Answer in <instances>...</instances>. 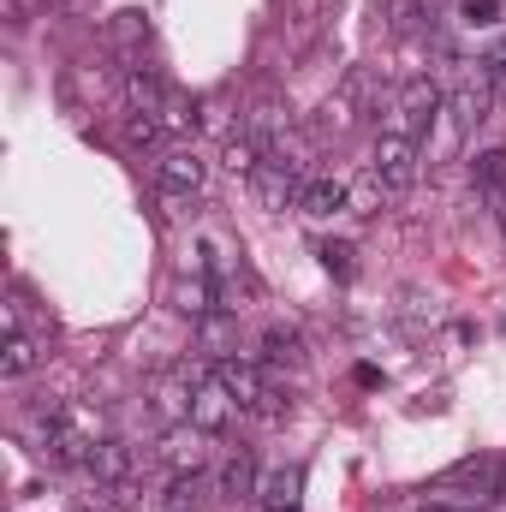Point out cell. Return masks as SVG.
<instances>
[{
    "label": "cell",
    "instance_id": "277c9868",
    "mask_svg": "<svg viewBox=\"0 0 506 512\" xmlns=\"http://www.w3.org/2000/svg\"><path fill=\"white\" fill-rule=\"evenodd\" d=\"M364 102H370V72H346V84L322 102V120H316V137H346V131L358 126V114H364Z\"/></svg>",
    "mask_w": 506,
    "mask_h": 512
},
{
    "label": "cell",
    "instance_id": "30bf717a",
    "mask_svg": "<svg viewBox=\"0 0 506 512\" xmlns=\"http://www.w3.org/2000/svg\"><path fill=\"white\" fill-rule=\"evenodd\" d=\"M256 358H262V364H274V370H304V364H310V352H304V334H298L292 322H268V328H262V346H256Z\"/></svg>",
    "mask_w": 506,
    "mask_h": 512
},
{
    "label": "cell",
    "instance_id": "5bb4252c",
    "mask_svg": "<svg viewBox=\"0 0 506 512\" xmlns=\"http://www.w3.org/2000/svg\"><path fill=\"white\" fill-rule=\"evenodd\" d=\"M298 495H304V471H298V465H280V471H262V477H256V501L268 512H292Z\"/></svg>",
    "mask_w": 506,
    "mask_h": 512
},
{
    "label": "cell",
    "instance_id": "52a82bcc",
    "mask_svg": "<svg viewBox=\"0 0 506 512\" xmlns=\"http://www.w3.org/2000/svg\"><path fill=\"white\" fill-rule=\"evenodd\" d=\"M233 417H239V399H233V393H227V382L209 370V376L197 382V399H191V423H197L203 435H221Z\"/></svg>",
    "mask_w": 506,
    "mask_h": 512
},
{
    "label": "cell",
    "instance_id": "83f0119b",
    "mask_svg": "<svg viewBox=\"0 0 506 512\" xmlns=\"http://www.w3.org/2000/svg\"><path fill=\"white\" fill-rule=\"evenodd\" d=\"M459 12H465V24H495V12H501V0H465Z\"/></svg>",
    "mask_w": 506,
    "mask_h": 512
},
{
    "label": "cell",
    "instance_id": "d6986e66",
    "mask_svg": "<svg viewBox=\"0 0 506 512\" xmlns=\"http://www.w3.org/2000/svg\"><path fill=\"white\" fill-rule=\"evenodd\" d=\"M161 102H167L161 78H155L149 66H131V78H126V108H131V114H161Z\"/></svg>",
    "mask_w": 506,
    "mask_h": 512
},
{
    "label": "cell",
    "instance_id": "4316f807",
    "mask_svg": "<svg viewBox=\"0 0 506 512\" xmlns=\"http://www.w3.org/2000/svg\"><path fill=\"white\" fill-rule=\"evenodd\" d=\"M126 137H131V143H161V120H155V114H131Z\"/></svg>",
    "mask_w": 506,
    "mask_h": 512
},
{
    "label": "cell",
    "instance_id": "4fadbf2b",
    "mask_svg": "<svg viewBox=\"0 0 506 512\" xmlns=\"http://www.w3.org/2000/svg\"><path fill=\"white\" fill-rule=\"evenodd\" d=\"M298 209H304L310 221H334V215L352 209V185H346V179H310L304 197H298Z\"/></svg>",
    "mask_w": 506,
    "mask_h": 512
},
{
    "label": "cell",
    "instance_id": "2e32d148",
    "mask_svg": "<svg viewBox=\"0 0 506 512\" xmlns=\"http://www.w3.org/2000/svg\"><path fill=\"white\" fill-rule=\"evenodd\" d=\"M149 36H155V24H149V12H137V6H126V12H114V18H108V42H114L120 54L149 48Z\"/></svg>",
    "mask_w": 506,
    "mask_h": 512
},
{
    "label": "cell",
    "instance_id": "603a6c76",
    "mask_svg": "<svg viewBox=\"0 0 506 512\" xmlns=\"http://www.w3.org/2000/svg\"><path fill=\"white\" fill-rule=\"evenodd\" d=\"M209 495H221V489H215L203 471H191V477H179V483H173V507H203Z\"/></svg>",
    "mask_w": 506,
    "mask_h": 512
},
{
    "label": "cell",
    "instance_id": "7402d4cb",
    "mask_svg": "<svg viewBox=\"0 0 506 512\" xmlns=\"http://www.w3.org/2000/svg\"><path fill=\"white\" fill-rule=\"evenodd\" d=\"M274 161H286L292 173H310V167H316V137H304V131H286V137L274 143Z\"/></svg>",
    "mask_w": 506,
    "mask_h": 512
},
{
    "label": "cell",
    "instance_id": "7c38bea8",
    "mask_svg": "<svg viewBox=\"0 0 506 512\" xmlns=\"http://www.w3.org/2000/svg\"><path fill=\"white\" fill-rule=\"evenodd\" d=\"M131 465H137V453H131L126 441H114V435H108V441H96V447H90V459H84V471H90L102 489H120V483L131 477Z\"/></svg>",
    "mask_w": 506,
    "mask_h": 512
},
{
    "label": "cell",
    "instance_id": "44dd1931",
    "mask_svg": "<svg viewBox=\"0 0 506 512\" xmlns=\"http://www.w3.org/2000/svg\"><path fill=\"white\" fill-rule=\"evenodd\" d=\"M215 489H221V495H233V501H239V495H256V465H251V453H233V459L221 465V483H215Z\"/></svg>",
    "mask_w": 506,
    "mask_h": 512
},
{
    "label": "cell",
    "instance_id": "5b68a950",
    "mask_svg": "<svg viewBox=\"0 0 506 512\" xmlns=\"http://www.w3.org/2000/svg\"><path fill=\"white\" fill-rule=\"evenodd\" d=\"M209 370H191V364H179V370H167L161 382L149 387V399H155V417L173 429V423H191V399H197V382H203Z\"/></svg>",
    "mask_w": 506,
    "mask_h": 512
},
{
    "label": "cell",
    "instance_id": "8992f818",
    "mask_svg": "<svg viewBox=\"0 0 506 512\" xmlns=\"http://www.w3.org/2000/svg\"><path fill=\"white\" fill-rule=\"evenodd\" d=\"M304 173H292L286 161H262L251 173V197H256V209H286V203H298L304 197Z\"/></svg>",
    "mask_w": 506,
    "mask_h": 512
},
{
    "label": "cell",
    "instance_id": "cb8c5ba5",
    "mask_svg": "<svg viewBox=\"0 0 506 512\" xmlns=\"http://www.w3.org/2000/svg\"><path fill=\"white\" fill-rule=\"evenodd\" d=\"M161 120L173 131H197V102L191 96H179V90H167V102H161Z\"/></svg>",
    "mask_w": 506,
    "mask_h": 512
},
{
    "label": "cell",
    "instance_id": "d4e9b609",
    "mask_svg": "<svg viewBox=\"0 0 506 512\" xmlns=\"http://www.w3.org/2000/svg\"><path fill=\"white\" fill-rule=\"evenodd\" d=\"M387 12H393V30H399V36H411V30L429 24V0H393Z\"/></svg>",
    "mask_w": 506,
    "mask_h": 512
},
{
    "label": "cell",
    "instance_id": "3957f363",
    "mask_svg": "<svg viewBox=\"0 0 506 512\" xmlns=\"http://www.w3.org/2000/svg\"><path fill=\"white\" fill-rule=\"evenodd\" d=\"M495 483H501V465H495V459H459V465L435 483V501L483 507V501H495Z\"/></svg>",
    "mask_w": 506,
    "mask_h": 512
},
{
    "label": "cell",
    "instance_id": "484cf974",
    "mask_svg": "<svg viewBox=\"0 0 506 512\" xmlns=\"http://www.w3.org/2000/svg\"><path fill=\"white\" fill-rule=\"evenodd\" d=\"M316 256H322V268H328V274H340V280H346V274H352V256H358V251H352V245H322Z\"/></svg>",
    "mask_w": 506,
    "mask_h": 512
},
{
    "label": "cell",
    "instance_id": "f546056e",
    "mask_svg": "<svg viewBox=\"0 0 506 512\" xmlns=\"http://www.w3.org/2000/svg\"><path fill=\"white\" fill-rule=\"evenodd\" d=\"M423 512H471V507H459V501H429Z\"/></svg>",
    "mask_w": 506,
    "mask_h": 512
},
{
    "label": "cell",
    "instance_id": "ffe728a7",
    "mask_svg": "<svg viewBox=\"0 0 506 512\" xmlns=\"http://www.w3.org/2000/svg\"><path fill=\"white\" fill-rule=\"evenodd\" d=\"M471 179H477V191L506 197V149H483V155L471 161Z\"/></svg>",
    "mask_w": 506,
    "mask_h": 512
},
{
    "label": "cell",
    "instance_id": "ac0fdd59",
    "mask_svg": "<svg viewBox=\"0 0 506 512\" xmlns=\"http://www.w3.org/2000/svg\"><path fill=\"white\" fill-rule=\"evenodd\" d=\"M459 143H465V126H459V114L441 102V114L429 120V137H423V161H447Z\"/></svg>",
    "mask_w": 506,
    "mask_h": 512
},
{
    "label": "cell",
    "instance_id": "6da1fadb",
    "mask_svg": "<svg viewBox=\"0 0 506 512\" xmlns=\"http://www.w3.org/2000/svg\"><path fill=\"white\" fill-rule=\"evenodd\" d=\"M441 84L429 78V72H417V78H405L399 84V96H393V108H387V120H381V131H393V137H411L417 143V131H429V120L441 114Z\"/></svg>",
    "mask_w": 506,
    "mask_h": 512
},
{
    "label": "cell",
    "instance_id": "8fae6325",
    "mask_svg": "<svg viewBox=\"0 0 506 512\" xmlns=\"http://www.w3.org/2000/svg\"><path fill=\"white\" fill-rule=\"evenodd\" d=\"M203 429L197 423H173L167 429V441H161V465L167 471H179V477H191V471H203Z\"/></svg>",
    "mask_w": 506,
    "mask_h": 512
},
{
    "label": "cell",
    "instance_id": "ba28073f",
    "mask_svg": "<svg viewBox=\"0 0 506 512\" xmlns=\"http://www.w3.org/2000/svg\"><path fill=\"white\" fill-rule=\"evenodd\" d=\"M203 161H197V149H167L161 161H155V191L161 197H197L203 191Z\"/></svg>",
    "mask_w": 506,
    "mask_h": 512
},
{
    "label": "cell",
    "instance_id": "e0dca14e",
    "mask_svg": "<svg viewBox=\"0 0 506 512\" xmlns=\"http://www.w3.org/2000/svg\"><path fill=\"white\" fill-rule=\"evenodd\" d=\"M42 364V346L24 334V328H6V352H0V376L6 382H18V376H30Z\"/></svg>",
    "mask_w": 506,
    "mask_h": 512
},
{
    "label": "cell",
    "instance_id": "7a4b0ae2",
    "mask_svg": "<svg viewBox=\"0 0 506 512\" xmlns=\"http://www.w3.org/2000/svg\"><path fill=\"white\" fill-rule=\"evenodd\" d=\"M417 167H423V143H411V137H393V131H381L376 149H370V173L381 179V191L399 203L411 185H417Z\"/></svg>",
    "mask_w": 506,
    "mask_h": 512
},
{
    "label": "cell",
    "instance_id": "9a60e30c",
    "mask_svg": "<svg viewBox=\"0 0 506 512\" xmlns=\"http://www.w3.org/2000/svg\"><path fill=\"white\" fill-rule=\"evenodd\" d=\"M215 376L227 382V393L239 399V411H256L262 399H268V382H262V370L245 364V358H227V364H215Z\"/></svg>",
    "mask_w": 506,
    "mask_h": 512
},
{
    "label": "cell",
    "instance_id": "9c48e42d",
    "mask_svg": "<svg viewBox=\"0 0 506 512\" xmlns=\"http://www.w3.org/2000/svg\"><path fill=\"white\" fill-rule=\"evenodd\" d=\"M197 352H203L209 364L239 358V310H209V316H197Z\"/></svg>",
    "mask_w": 506,
    "mask_h": 512
},
{
    "label": "cell",
    "instance_id": "f1b7e54d",
    "mask_svg": "<svg viewBox=\"0 0 506 512\" xmlns=\"http://www.w3.org/2000/svg\"><path fill=\"white\" fill-rule=\"evenodd\" d=\"M483 66H489V84H495V96H506V48H501V54H489Z\"/></svg>",
    "mask_w": 506,
    "mask_h": 512
}]
</instances>
